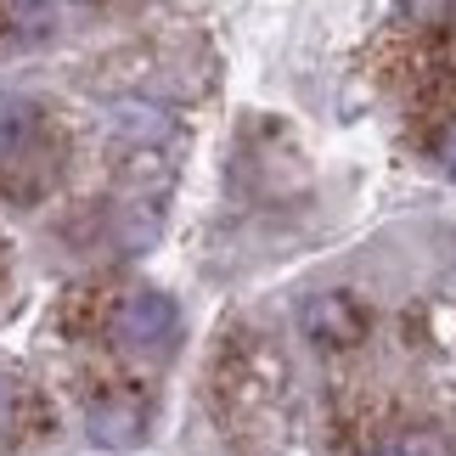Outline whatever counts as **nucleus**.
Here are the masks:
<instances>
[{
	"mask_svg": "<svg viewBox=\"0 0 456 456\" xmlns=\"http://www.w3.org/2000/svg\"><path fill=\"white\" fill-rule=\"evenodd\" d=\"M440 169H445L451 181H456V125H451V130L440 135Z\"/></svg>",
	"mask_w": 456,
	"mask_h": 456,
	"instance_id": "nucleus-8",
	"label": "nucleus"
},
{
	"mask_svg": "<svg viewBox=\"0 0 456 456\" xmlns=\"http://www.w3.org/2000/svg\"><path fill=\"white\" fill-rule=\"evenodd\" d=\"M17 406H23V389H17L6 372H0V434L17 428Z\"/></svg>",
	"mask_w": 456,
	"mask_h": 456,
	"instance_id": "nucleus-7",
	"label": "nucleus"
},
{
	"mask_svg": "<svg viewBox=\"0 0 456 456\" xmlns=\"http://www.w3.org/2000/svg\"><path fill=\"white\" fill-rule=\"evenodd\" d=\"M62 135L40 96H0V191L17 208H34L62 181Z\"/></svg>",
	"mask_w": 456,
	"mask_h": 456,
	"instance_id": "nucleus-1",
	"label": "nucleus"
},
{
	"mask_svg": "<svg viewBox=\"0 0 456 456\" xmlns=\"http://www.w3.org/2000/svg\"><path fill=\"white\" fill-rule=\"evenodd\" d=\"M68 6H102V0H68Z\"/></svg>",
	"mask_w": 456,
	"mask_h": 456,
	"instance_id": "nucleus-9",
	"label": "nucleus"
},
{
	"mask_svg": "<svg viewBox=\"0 0 456 456\" xmlns=\"http://www.w3.org/2000/svg\"><path fill=\"white\" fill-rule=\"evenodd\" d=\"M215 395H220V411L232 417H254L276 406V395H282V366L265 344H248V349H232V355L220 361L215 372Z\"/></svg>",
	"mask_w": 456,
	"mask_h": 456,
	"instance_id": "nucleus-2",
	"label": "nucleus"
},
{
	"mask_svg": "<svg viewBox=\"0 0 456 456\" xmlns=\"http://www.w3.org/2000/svg\"><path fill=\"white\" fill-rule=\"evenodd\" d=\"M372 456H456V445L440 428H406V434H395V440H383Z\"/></svg>",
	"mask_w": 456,
	"mask_h": 456,
	"instance_id": "nucleus-6",
	"label": "nucleus"
},
{
	"mask_svg": "<svg viewBox=\"0 0 456 456\" xmlns=\"http://www.w3.org/2000/svg\"><path fill=\"white\" fill-rule=\"evenodd\" d=\"M91 440L108 451H135L147 440V406L130 395H108L102 406H91Z\"/></svg>",
	"mask_w": 456,
	"mask_h": 456,
	"instance_id": "nucleus-5",
	"label": "nucleus"
},
{
	"mask_svg": "<svg viewBox=\"0 0 456 456\" xmlns=\"http://www.w3.org/2000/svg\"><path fill=\"white\" fill-rule=\"evenodd\" d=\"M366 327H372V315H366V305H361L349 288L310 293V299L299 305V332H305L310 349H322V355L355 349V344L366 338Z\"/></svg>",
	"mask_w": 456,
	"mask_h": 456,
	"instance_id": "nucleus-3",
	"label": "nucleus"
},
{
	"mask_svg": "<svg viewBox=\"0 0 456 456\" xmlns=\"http://www.w3.org/2000/svg\"><path fill=\"white\" fill-rule=\"evenodd\" d=\"M113 332L125 349H142V355H164V349H175V338H181V310H175L169 293L158 288H135L125 305H118L113 315Z\"/></svg>",
	"mask_w": 456,
	"mask_h": 456,
	"instance_id": "nucleus-4",
	"label": "nucleus"
}]
</instances>
